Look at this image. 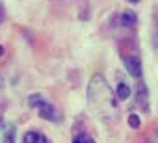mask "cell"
<instances>
[{
    "instance_id": "obj_10",
    "label": "cell",
    "mask_w": 158,
    "mask_h": 143,
    "mask_svg": "<svg viewBox=\"0 0 158 143\" xmlns=\"http://www.w3.org/2000/svg\"><path fill=\"white\" fill-rule=\"evenodd\" d=\"M73 143H95L88 134H78V136H74L73 137Z\"/></svg>"
},
{
    "instance_id": "obj_14",
    "label": "cell",
    "mask_w": 158,
    "mask_h": 143,
    "mask_svg": "<svg viewBox=\"0 0 158 143\" xmlns=\"http://www.w3.org/2000/svg\"><path fill=\"white\" fill-rule=\"evenodd\" d=\"M130 2H139V0H130Z\"/></svg>"
},
{
    "instance_id": "obj_11",
    "label": "cell",
    "mask_w": 158,
    "mask_h": 143,
    "mask_svg": "<svg viewBox=\"0 0 158 143\" xmlns=\"http://www.w3.org/2000/svg\"><path fill=\"white\" fill-rule=\"evenodd\" d=\"M2 19H4V8H2V4H0V22H2Z\"/></svg>"
},
{
    "instance_id": "obj_12",
    "label": "cell",
    "mask_w": 158,
    "mask_h": 143,
    "mask_svg": "<svg viewBox=\"0 0 158 143\" xmlns=\"http://www.w3.org/2000/svg\"><path fill=\"white\" fill-rule=\"evenodd\" d=\"M2 54H4V47H2V45H0V56H2Z\"/></svg>"
},
{
    "instance_id": "obj_13",
    "label": "cell",
    "mask_w": 158,
    "mask_h": 143,
    "mask_svg": "<svg viewBox=\"0 0 158 143\" xmlns=\"http://www.w3.org/2000/svg\"><path fill=\"white\" fill-rule=\"evenodd\" d=\"M0 89H2V78H0Z\"/></svg>"
},
{
    "instance_id": "obj_4",
    "label": "cell",
    "mask_w": 158,
    "mask_h": 143,
    "mask_svg": "<svg viewBox=\"0 0 158 143\" xmlns=\"http://www.w3.org/2000/svg\"><path fill=\"white\" fill-rule=\"evenodd\" d=\"M136 104H138L143 112L149 110V93H147L145 84H138V88H136Z\"/></svg>"
},
{
    "instance_id": "obj_2",
    "label": "cell",
    "mask_w": 158,
    "mask_h": 143,
    "mask_svg": "<svg viewBox=\"0 0 158 143\" xmlns=\"http://www.w3.org/2000/svg\"><path fill=\"white\" fill-rule=\"evenodd\" d=\"M28 106L30 108H35L39 112V117L50 121V123H60L61 121V113L41 95V93H34L28 97Z\"/></svg>"
},
{
    "instance_id": "obj_9",
    "label": "cell",
    "mask_w": 158,
    "mask_h": 143,
    "mask_svg": "<svg viewBox=\"0 0 158 143\" xmlns=\"http://www.w3.org/2000/svg\"><path fill=\"white\" fill-rule=\"evenodd\" d=\"M128 125H130V128H139V126H141L139 115H138V113H130V115H128Z\"/></svg>"
},
{
    "instance_id": "obj_1",
    "label": "cell",
    "mask_w": 158,
    "mask_h": 143,
    "mask_svg": "<svg viewBox=\"0 0 158 143\" xmlns=\"http://www.w3.org/2000/svg\"><path fill=\"white\" fill-rule=\"evenodd\" d=\"M88 104L95 117L102 121L117 119V97L102 75H93L88 84Z\"/></svg>"
},
{
    "instance_id": "obj_5",
    "label": "cell",
    "mask_w": 158,
    "mask_h": 143,
    "mask_svg": "<svg viewBox=\"0 0 158 143\" xmlns=\"http://www.w3.org/2000/svg\"><path fill=\"white\" fill-rule=\"evenodd\" d=\"M23 143H48V139L39 130H28L23 137Z\"/></svg>"
},
{
    "instance_id": "obj_7",
    "label": "cell",
    "mask_w": 158,
    "mask_h": 143,
    "mask_svg": "<svg viewBox=\"0 0 158 143\" xmlns=\"http://www.w3.org/2000/svg\"><path fill=\"white\" fill-rule=\"evenodd\" d=\"M130 88L125 84V82H119L117 84V89H115V97L119 99V100H127V99H130Z\"/></svg>"
},
{
    "instance_id": "obj_6",
    "label": "cell",
    "mask_w": 158,
    "mask_h": 143,
    "mask_svg": "<svg viewBox=\"0 0 158 143\" xmlns=\"http://www.w3.org/2000/svg\"><path fill=\"white\" fill-rule=\"evenodd\" d=\"M119 22H121V26H125V28H134V26L138 24V17H136L134 11L125 10V11L119 15Z\"/></svg>"
},
{
    "instance_id": "obj_8",
    "label": "cell",
    "mask_w": 158,
    "mask_h": 143,
    "mask_svg": "<svg viewBox=\"0 0 158 143\" xmlns=\"http://www.w3.org/2000/svg\"><path fill=\"white\" fill-rule=\"evenodd\" d=\"M4 143H15V126H13V125H6Z\"/></svg>"
},
{
    "instance_id": "obj_3",
    "label": "cell",
    "mask_w": 158,
    "mask_h": 143,
    "mask_svg": "<svg viewBox=\"0 0 158 143\" xmlns=\"http://www.w3.org/2000/svg\"><path fill=\"white\" fill-rule=\"evenodd\" d=\"M125 69L134 76V78H141V73H143V67H141V61L139 58L136 56H127L125 58Z\"/></svg>"
}]
</instances>
